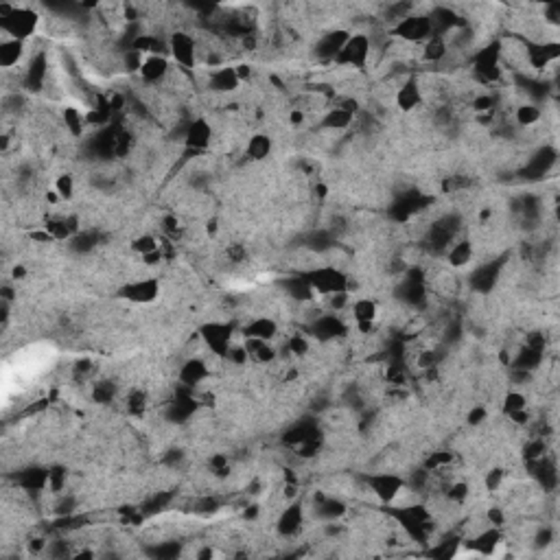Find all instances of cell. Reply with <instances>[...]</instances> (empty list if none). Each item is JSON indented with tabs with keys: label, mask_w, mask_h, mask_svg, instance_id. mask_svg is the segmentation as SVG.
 Masks as SVG:
<instances>
[{
	"label": "cell",
	"mask_w": 560,
	"mask_h": 560,
	"mask_svg": "<svg viewBox=\"0 0 560 560\" xmlns=\"http://www.w3.org/2000/svg\"><path fill=\"white\" fill-rule=\"evenodd\" d=\"M212 127L206 119H193L184 129V147L188 151H204L210 147Z\"/></svg>",
	"instance_id": "cell-11"
},
{
	"label": "cell",
	"mask_w": 560,
	"mask_h": 560,
	"mask_svg": "<svg viewBox=\"0 0 560 560\" xmlns=\"http://www.w3.org/2000/svg\"><path fill=\"white\" fill-rule=\"evenodd\" d=\"M348 311H350L355 324L366 333L372 328V324L379 316V306L372 298H357V300H350Z\"/></svg>",
	"instance_id": "cell-16"
},
{
	"label": "cell",
	"mask_w": 560,
	"mask_h": 560,
	"mask_svg": "<svg viewBox=\"0 0 560 560\" xmlns=\"http://www.w3.org/2000/svg\"><path fill=\"white\" fill-rule=\"evenodd\" d=\"M543 117V109L537 105V103H523L515 109V121L521 125V127H529V125H537Z\"/></svg>",
	"instance_id": "cell-28"
},
{
	"label": "cell",
	"mask_w": 560,
	"mask_h": 560,
	"mask_svg": "<svg viewBox=\"0 0 560 560\" xmlns=\"http://www.w3.org/2000/svg\"><path fill=\"white\" fill-rule=\"evenodd\" d=\"M309 330L320 342H333L346 333V324L342 322V318L338 313H322L320 318H316L309 324Z\"/></svg>",
	"instance_id": "cell-10"
},
{
	"label": "cell",
	"mask_w": 560,
	"mask_h": 560,
	"mask_svg": "<svg viewBox=\"0 0 560 560\" xmlns=\"http://www.w3.org/2000/svg\"><path fill=\"white\" fill-rule=\"evenodd\" d=\"M119 296L127 302H134V304H151L158 300L160 296V283L158 278H136V280H129L127 285L121 287Z\"/></svg>",
	"instance_id": "cell-7"
},
{
	"label": "cell",
	"mask_w": 560,
	"mask_h": 560,
	"mask_svg": "<svg viewBox=\"0 0 560 560\" xmlns=\"http://www.w3.org/2000/svg\"><path fill=\"white\" fill-rule=\"evenodd\" d=\"M420 50H423L420 58L425 62H442L449 58V46H446V40L442 36H431L429 40H425Z\"/></svg>",
	"instance_id": "cell-26"
},
{
	"label": "cell",
	"mask_w": 560,
	"mask_h": 560,
	"mask_svg": "<svg viewBox=\"0 0 560 560\" xmlns=\"http://www.w3.org/2000/svg\"><path fill=\"white\" fill-rule=\"evenodd\" d=\"M495 105V99L490 95H480L473 99V107L478 112H490V107Z\"/></svg>",
	"instance_id": "cell-40"
},
{
	"label": "cell",
	"mask_w": 560,
	"mask_h": 560,
	"mask_svg": "<svg viewBox=\"0 0 560 560\" xmlns=\"http://www.w3.org/2000/svg\"><path fill=\"white\" fill-rule=\"evenodd\" d=\"M420 101H423V92H420V83L416 77H409L401 83V88L397 90V105L403 112H414Z\"/></svg>",
	"instance_id": "cell-18"
},
{
	"label": "cell",
	"mask_w": 560,
	"mask_h": 560,
	"mask_svg": "<svg viewBox=\"0 0 560 560\" xmlns=\"http://www.w3.org/2000/svg\"><path fill=\"white\" fill-rule=\"evenodd\" d=\"M499 274H501V263H497V261L484 263L482 267L475 269V274L470 276V287L486 294V291H490L495 287V283L499 280Z\"/></svg>",
	"instance_id": "cell-19"
},
{
	"label": "cell",
	"mask_w": 560,
	"mask_h": 560,
	"mask_svg": "<svg viewBox=\"0 0 560 560\" xmlns=\"http://www.w3.org/2000/svg\"><path fill=\"white\" fill-rule=\"evenodd\" d=\"M160 249V241L154 235H140L131 241V252H136L138 257H147Z\"/></svg>",
	"instance_id": "cell-33"
},
{
	"label": "cell",
	"mask_w": 560,
	"mask_h": 560,
	"mask_svg": "<svg viewBox=\"0 0 560 560\" xmlns=\"http://www.w3.org/2000/svg\"><path fill=\"white\" fill-rule=\"evenodd\" d=\"M169 55L176 60L180 70H193L198 64V46L193 36L184 31H176L169 36Z\"/></svg>",
	"instance_id": "cell-8"
},
{
	"label": "cell",
	"mask_w": 560,
	"mask_h": 560,
	"mask_svg": "<svg viewBox=\"0 0 560 560\" xmlns=\"http://www.w3.org/2000/svg\"><path fill=\"white\" fill-rule=\"evenodd\" d=\"M486 416H488L486 407H475V409L468 414V423H470V425H482L484 420H486Z\"/></svg>",
	"instance_id": "cell-42"
},
{
	"label": "cell",
	"mask_w": 560,
	"mask_h": 560,
	"mask_svg": "<svg viewBox=\"0 0 560 560\" xmlns=\"http://www.w3.org/2000/svg\"><path fill=\"white\" fill-rule=\"evenodd\" d=\"M200 338L212 357L226 359L228 350L232 346V324H228V322H206L200 328Z\"/></svg>",
	"instance_id": "cell-5"
},
{
	"label": "cell",
	"mask_w": 560,
	"mask_h": 560,
	"mask_svg": "<svg viewBox=\"0 0 560 560\" xmlns=\"http://www.w3.org/2000/svg\"><path fill=\"white\" fill-rule=\"evenodd\" d=\"M245 350L249 355L252 361H257V363H271L276 361L278 352L276 348L271 346V342H263V340H245Z\"/></svg>",
	"instance_id": "cell-25"
},
{
	"label": "cell",
	"mask_w": 560,
	"mask_h": 560,
	"mask_svg": "<svg viewBox=\"0 0 560 560\" xmlns=\"http://www.w3.org/2000/svg\"><path fill=\"white\" fill-rule=\"evenodd\" d=\"M62 117H64V123H66V127H68V131L72 134V136H83V131H86V114H81V112L77 109V107H64V112H62Z\"/></svg>",
	"instance_id": "cell-31"
},
{
	"label": "cell",
	"mask_w": 560,
	"mask_h": 560,
	"mask_svg": "<svg viewBox=\"0 0 560 560\" xmlns=\"http://www.w3.org/2000/svg\"><path fill=\"white\" fill-rule=\"evenodd\" d=\"M239 86H241V79H239L235 66H217V68H210V72H208V88H210L212 92L228 95V92H235Z\"/></svg>",
	"instance_id": "cell-13"
},
{
	"label": "cell",
	"mask_w": 560,
	"mask_h": 560,
	"mask_svg": "<svg viewBox=\"0 0 560 560\" xmlns=\"http://www.w3.org/2000/svg\"><path fill=\"white\" fill-rule=\"evenodd\" d=\"M348 31L344 29H335V31H328L324 36H320V40L316 42V58L324 60V62H335L338 58V53L342 50V46L346 44L348 40Z\"/></svg>",
	"instance_id": "cell-14"
},
{
	"label": "cell",
	"mask_w": 560,
	"mask_h": 560,
	"mask_svg": "<svg viewBox=\"0 0 560 560\" xmlns=\"http://www.w3.org/2000/svg\"><path fill=\"white\" fill-rule=\"evenodd\" d=\"M547 456V444L543 438H532L529 442H525L523 446V458L525 462H537V460H543Z\"/></svg>",
	"instance_id": "cell-34"
},
{
	"label": "cell",
	"mask_w": 560,
	"mask_h": 560,
	"mask_svg": "<svg viewBox=\"0 0 560 560\" xmlns=\"http://www.w3.org/2000/svg\"><path fill=\"white\" fill-rule=\"evenodd\" d=\"M372 55V40L366 33H350L346 44L342 46V50L338 53L333 64L338 66H346V68H355V70H363L370 62Z\"/></svg>",
	"instance_id": "cell-3"
},
{
	"label": "cell",
	"mask_w": 560,
	"mask_h": 560,
	"mask_svg": "<svg viewBox=\"0 0 560 560\" xmlns=\"http://www.w3.org/2000/svg\"><path fill=\"white\" fill-rule=\"evenodd\" d=\"M551 537H554V534H551V529H549V527H543V529H539V534H537L534 543H537L539 547H541V545L545 547V545L551 543Z\"/></svg>",
	"instance_id": "cell-43"
},
{
	"label": "cell",
	"mask_w": 560,
	"mask_h": 560,
	"mask_svg": "<svg viewBox=\"0 0 560 560\" xmlns=\"http://www.w3.org/2000/svg\"><path fill=\"white\" fill-rule=\"evenodd\" d=\"M287 350H289V355H294V357H304L306 352L311 350V344H309V340L304 338V335L294 333L291 338L287 340Z\"/></svg>",
	"instance_id": "cell-37"
},
{
	"label": "cell",
	"mask_w": 560,
	"mask_h": 560,
	"mask_svg": "<svg viewBox=\"0 0 560 560\" xmlns=\"http://www.w3.org/2000/svg\"><path fill=\"white\" fill-rule=\"evenodd\" d=\"M554 162H556V151L549 149V147H545V149H541L534 158L529 160L527 173H532V176H545V173L551 169Z\"/></svg>",
	"instance_id": "cell-27"
},
{
	"label": "cell",
	"mask_w": 560,
	"mask_h": 560,
	"mask_svg": "<svg viewBox=\"0 0 560 560\" xmlns=\"http://www.w3.org/2000/svg\"><path fill=\"white\" fill-rule=\"evenodd\" d=\"M38 14L29 7H14L3 5L0 7V29L5 38H16L26 42L38 29Z\"/></svg>",
	"instance_id": "cell-1"
},
{
	"label": "cell",
	"mask_w": 560,
	"mask_h": 560,
	"mask_svg": "<svg viewBox=\"0 0 560 560\" xmlns=\"http://www.w3.org/2000/svg\"><path fill=\"white\" fill-rule=\"evenodd\" d=\"M178 228H180V221H178L176 215H164L162 217V230L164 232H178Z\"/></svg>",
	"instance_id": "cell-41"
},
{
	"label": "cell",
	"mask_w": 560,
	"mask_h": 560,
	"mask_svg": "<svg viewBox=\"0 0 560 560\" xmlns=\"http://www.w3.org/2000/svg\"><path fill=\"white\" fill-rule=\"evenodd\" d=\"M355 123V114L348 109H342V107H328L326 114L322 117V127L328 129V131H344L348 129L350 125Z\"/></svg>",
	"instance_id": "cell-22"
},
{
	"label": "cell",
	"mask_w": 560,
	"mask_h": 560,
	"mask_svg": "<svg viewBox=\"0 0 560 560\" xmlns=\"http://www.w3.org/2000/svg\"><path fill=\"white\" fill-rule=\"evenodd\" d=\"M241 335L245 340H263L271 342L278 335V322L267 316H257L241 326Z\"/></svg>",
	"instance_id": "cell-15"
},
{
	"label": "cell",
	"mask_w": 560,
	"mask_h": 560,
	"mask_svg": "<svg viewBox=\"0 0 560 560\" xmlns=\"http://www.w3.org/2000/svg\"><path fill=\"white\" fill-rule=\"evenodd\" d=\"M24 50H26V42L3 36V42H0V66L5 70H11L24 58Z\"/></svg>",
	"instance_id": "cell-20"
},
{
	"label": "cell",
	"mask_w": 560,
	"mask_h": 560,
	"mask_svg": "<svg viewBox=\"0 0 560 560\" xmlns=\"http://www.w3.org/2000/svg\"><path fill=\"white\" fill-rule=\"evenodd\" d=\"M274 151V140L267 134H254L249 136L247 145H245V156L254 162H261L265 158H269Z\"/></svg>",
	"instance_id": "cell-23"
},
{
	"label": "cell",
	"mask_w": 560,
	"mask_h": 560,
	"mask_svg": "<svg viewBox=\"0 0 560 560\" xmlns=\"http://www.w3.org/2000/svg\"><path fill=\"white\" fill-rule=\"evenodd\" d=\"M468 497H470V490H468L466 482H453L449 486V490H446V499H449L451 503H458V506H462Z\"/></svg>",
	"instance_id": "cell-38"
},
{
	"label": "cell",
	"mask_w": 560,
	"mask_h": 560,
	"mask_svg": "<svg viewBox=\"0 0 560 560\" xmlns=\"http://www.w3.org/2000/svg\"><path fill=\"white\" fill-rule=\"evenodd\" d=\"M138 75L147 86H156V83H162L171 75V64L166 60V55H149V58H145L143 66H140Z\"/></svg>",
	"instance_id": "cell-12"
},
{
	"label": "cell",
	"mask_w": 560,
	"mask_h": 560,
	"mask_svg": "<svg viewBox=\"0 0 560 560\" xmlns=\"http://www.w3.org/2000/svg\"><path fill=\"white\" fill-rule=\"evenodd\" d=\"M55 193L60 195L62 202H68L72 195H75V178L70 173H60L58 178L53 180V186H50Z\"/></svg>",
	"instance_id": "cell-35"
},
{
	"label": "cell",
	"mask_w": 560,
	"mask_h": 560,
	"mask_svg": "<svg viewBox=\"0 0 560 560\" xmlns=\"http://www.w3.org/2000/svg\"><path fill=\"white\" fill-rule=\"evenodd\" d=\"M304 278L309 280L316 298H328L333 294L348 291L350 278L338 267V265H320L304 271Z\"/></svg>",
	"instance_id": "cell-2"
},
{
	"label": "cell",
	"mask_w": 560,
	"mask_h": 560,
	"mask_svg": "<svg viewBox=\"0 0 560 560\" xmlns=\"http://www.w3.org/2000/svg\"><path fill=\"white\" fill-rule=\"evenodd\" d=\"M66 484H68V470H66L64 466H60V464L50 466V468H48V486H46V488H48L53 495H62L64 488H66Z\"/></svg>",
	"instance_id": "cell-32"
},
{
	"label": "cell",
	"mask_w": 560,
	"mask_h": 560,
	"mask_svg": "<svg viewBox=\"0 0 560 560\" xmlns=\"http://www.w3.org/2000/svg\"><path fill=\"white\" fill-rule=\"evenodd\" d=\"M18 486L26 492H38V490H44L48 486V470L46 468H40V466H33V468H24L18 473L16 478Z\"/></svg>",
	"instance_id": "cell-21"
},
{
	"label": "cell",
	"mask_w": 560,
	"mask_h": 560,
	"mask_svg": "<svg viewBox=\"0 0 560 560\" xmlns=\"http://www.w3.org/2000/svg\"><path fill=\"white\" fill-rule=\"evenodd\" d=\"M302 523H304V508L300 506V503H291V506H287L283 512H280V517L276 521V529H278L280 537L291 539L302 529Z\"/></svg>",
	"instance_id": "cell-17"
},
{
	"label": "cell",
	"mask_w": 560,
	"mask_h": 560,
	"mask_svg": "<svg viewBox=\"0 0 560 560\" xmlns=\"http://www.w3.org/2000/svg\"><path fill=\"white\" fill-rule=\"evenodd\" d=\"M527 409V399L523 392L519 389H512L506 394V399H503V411L506 414H515V411H523Z\"/></svg>",
	"instance_id": "cell-36"
},
{
	"label": "cell",
	"mask_w": 560,
	"mask_h": 560,
	"mask_svg": "<svg viewBox=\"0 0 560 560\" xmlns=\"http://www.w3.org/2000/svg\"><path fill=\"white\" fill-rule=\"evenodd\" d=\"M503 482H506V470H503V468H490L488 475H486V490L497 492Z\"/></svg>",
	"instance_id": "cell-39"
},
{
	"label": "cell",
	"mask_w": 560,
	"mask_h": 560,
	"mask_svg": "<svg viewBox=\"0 0 560 560\" xmlns=\"http://www.w3.org/2000/svg\"><path fill=\"white\" fill-rule=\"evenodd\" d=\"M289 121H291V125H302L304 123V112L302 109H294L289 114Z\"/></svg>",
	"instance_id": "cell-44"
},
{
	"label": "cell",
	"mask_w": 560,
	"mask_h": 560,
	"mask_svg": "<svg viewBox=\"0 0 560 560\" xmlns=\"http://www.w3.org/2000/svg\"><path fill=\"white\" fill-rule=\"evenodd\" d=\"M446 259L453 267H464L473 259V243L468 239H456L449 247H446Z\"/></svg>",
	"instance_id": "cell-24"
},
{
	"label": "cell",
	"mask_w": 560,
	"mask_h": 560,
	"mask_svg": "<svg viewBox=\"0 0 560 560\" xmlns=\"http://www.w3.org/2000/svg\"><path fill=\"white\" fill-rule=\"evenodd\" d=\"M366 486L381 503H397L407 490V480L392 470H379L366 475Z\"/></svg>",
	"instance_id": "cell-4"
},
{
	"label": "cell",
	"mask_w": 560,
	"mask_h": 560,
	"mask_svg": "<svg viewBox=\"0 0 560 560\" xmlns=\"http://www.w3.org/2000/svg\"><path fill=\"white\" fill-rule=\"evenodd\" d=\"M208 377H210V366H208V361H204L202 357L186 359L178 370V381L186 389H198L200 385H204L208 381Z\"/></svg>",
	"instance_id": "cell-9"
},
{
	"label": "cell",
	"mask_w": 560,
	"mask_h": 560,
	"mask_svg": "<svg viewBox=\"0 0 560 560\" xmlns=\"http://www.w3.org/2000/svg\"><path fill=\"white\" fill-rule=\"evenodd\" d=\"M149 405V397L145 389H129L125 397V409L131 416H143Z\"/></svg>",
	"instance_id": "cell-30"
},
{
	"label": "cell",
	"mask_w": 560,
	"mask_h": 560,
	"mask_svg": "<svg viewBox=\"0 0 560 560\" xmlns=\"http://www.w3.org/2000/svg\"><path fill=\"white\" fill-rule=\"evenodd\" d=\"M394 36H399L405 44H420L434 36L431 22L427 14H409L397 26Z\"/></svg>",
	"instance_id": "cell-6"
},
{
	"label": "cell",
	"mask_w": 560,
	"mask_h": 560,
	"mask_svg": "<svg viewBox=\"0 0 560 560\" xmlns=\"http://www.w3.org/2000/svg\"><path fill=\"white\" fill-rule=\"evenodd\" d=\"M119 394V387L112 383V381H97L92 383V389H90V397L95 403H101V405H107L117 399Z\"/></svg>",
	"instance_id": "cell-29"
}]
</instances>
